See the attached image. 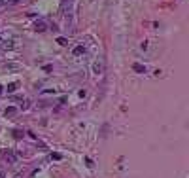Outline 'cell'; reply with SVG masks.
I'll return each instance as SVG.
<instances>
[{"label":"cell","mask_w":189,"mask_h":178,"mask_svg":"<svg viewBox=\"0 0 189 178\" xmlns=\"http://www.w3.org/2000/svg\"><path fill=\"white\" fill-rule=\"evenodd\" d=\"M51 159H61V154H51Z\"/></svg>","instance_id":"cell-12"},{"label":"cell","mask_w":189,"mask_h":178,"mask_svg":"<svg viewBox=\"0 0 189 178\" xmlns=\"http://www.w3.org/2000/svg\"><path fill=\"white\" fill-rule=\"evenodd\" d=\"M132 70H134V72H140V74H146V66L140 65V63H134V65H132Z\"/></svg>","instance_id":"cell-3"},{"label":"cell","mask_w":189,"mask_h":178,"mask_svg":"<svg viewBox=\"0 0 189 178\" xmlns=\"http://www.w3.org/2000/svg\"><path fill=\"white\" fill-rule=\"evenodd\" d=\"M57 44H59V46H68V40L62 38V36H59V38H57Z\"/></svg>","instance_id":"cell-7"},{"label":"cell","mask_w":189,"mask_h":178,"mask_svg":"<svg viewBox=\"0 0 189 178\" xmlns=\"http://www.w3.org/2000/svg\"><path fill=\"white\" fill-rule=\"evenodd\" d=\"M34 31L36 32H44V31H47V25H46V21H36V23H34Z\"/></svg>","instance_id":"cell-1"},{"label":"cell","mask_w":189,"mask_h":178,"mask_svg":"<svg viewBox=\"0 0 189 178\" xmlns=\"http://www.w3.org/2000/svg\"><path fill=\"white\" fill-rule=\"evenodd\" d=\"M0 178H6V173H4L2 169H0Z\"/></svg>","instance_id":"cell-13"},{"label":"cell","mask_w":189,"mask_h":178,"mask_svg":"<svg viewBox=\"0 0 189 178\" xmlns=\"http://www.w3.org/2000/svg\"><path fill=\"white\" fill-rule=\"evenodd\" d=\"M4 68H6V70H17L19 65H4Z\"/></svg>","instance_id":"cell-9"},{"label":"cell","mask_w":189,"mask_h":178,"mask_svg":"<svg viewBox=\"0 0 189 178\" xmlns=\"http://www.w3.org/2000/svg\"><path fill=\"white\" fill-rule=\"evenodd\" d=\"M2 91H4V87H2V85H0V93H2Z\"/></svg>","instance_id":"cell-14"},{"label":"cell","mask_w":189,"mask_h":178,"mask_svg":"<svg viewBox=\"0 0 189 178\" xmlns=\"http://www.w3.org/2000/svg\"><path fill=\"white\" fill-rule=\"evenodd\" d=\"M4 159L8 161V163H15L17 157H15V154H13V152H6V154H4Z\"/></svg>","instance_id":"cell-4"},{"label":"cell","mask_w":189,"mask_h":178,"mask_svg":"<svg viewBox=\"0 0 189 178\" xmlns=\"http://www.w3.org/2000/svg\"><path fill=\"white\" fill-rule=\"evenodd\" d=\"M13 137H15V138H21V137H23V131H21V129H15V131H13Z\"/></svg>","instance_id":"cell-10"},{"label":"cell","mask_w":189,"mask_h":178,"mask_svg":"<svg viewBox=\"0 0 189 178\" xmlns=\"http://www.w3.org/2000/svg\"><path fill=\"white\" fill-rule=\"evenodd\" d=\"M93 72L95 74H102L104 72V63L102 61H96L95 65H93Z\"/></svg>","instance_id":"cell-2"},{"label":"cell","mask_w":189,"mask_h":178,"mask_svg":"<svg viewBox=\"0 0 189 178\" xmlns=\"http://www.w3.org/2000/svg\"><path fill=\"white\" fill-rule=\"evenodd\" d=\"M15 89H17V83H10L8 85V93H13Z\"/></svg>","instance_id":"cell-8"},{"label":"cell","mask_w":189,"mask_h":178,"mask_svg":"<svg viewBox=\"0 0 189 178\" xmlns=\"http://www.w3.org/2000/svg\"><path fill=\"white\" fill-rule=\"evenodd\" d=\"M15 178H21V176H15Z\"/></svg>","instance_id":"cell-15"},{"label":"cell","mask_w":189,"mask_h":178,"mask_svg":"<svg viewBox=\"0 0 189 178\" xmlns=\"http://www.w3.org/2000/svg\"><path fill=\"white\" fill-rule=\"evenodd\" d=\"M15 114H17V110L13 108V106H10V108L4 110V116H6V118H11V116H15Z\"/></svg>","instance_id":"cell-5"},{"label":"cell","mask_w":189,"mask_h":178,"mask_svg":"<svg viewBox=\"0 0 189 178\" xmlns=\"http://www.w3.org/2000/svg\"><path fill=\"white\" fill-rule=\"evenodd\" d=\"M76 57H78V55H83V53H85V46H78V47H74V51H72Z\"/></svg>","instance_id":"cell-6"},{"label":"cell","mask_w":189,"mask_h":178,"mask_svg":"<svg viewBox=\"0 0 189 178\" xmlns=\"http://www.w3.org/2000/svg\"><path fill=\"white\" fill-rule=\"evenodd\" d=\"M0 4L6 6V4H17V0H0Z\"/></svg>","instance_id":"cell-11"}]
</instances>
